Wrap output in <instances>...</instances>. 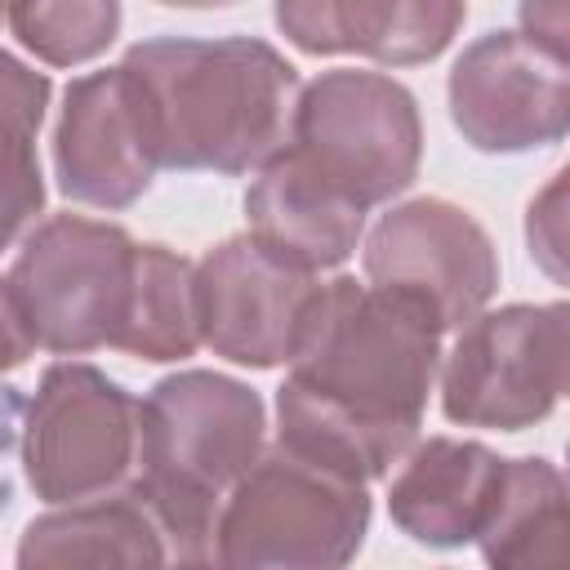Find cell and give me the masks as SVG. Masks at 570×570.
Wrapping results in <instances>:
<instances>
[{"label":"cell","instance_id":"6da1fadb","mask_svg":"<svg viewBox=\"0 0 570 570\" xmlns=\"http://www.w3.org/2000/svg\"><path fill=\"white\" fill-rule=\"evenodd\" d=\"M441 334L436 312L405 289L321 281L276 387V441L365 485L387 476L419 441Z\"/></svg>","mask_w":570,"mask_h":570},{"label":"cell","instance_id":"7a4b0ae2","mask_svg":"<svg viewBox=\"0 0 570 570\" xmlns=\"http://www.w3.org/2000/svg\"><path fill=\"white\" fill-rule=\"evenodd\" d=\"M120 67L142 94L160 169L249 174L289 134L298 71L254 36H156L125 49Z\"/></svg>","mask_w":570,"mask_h":570},{"label":"cell","instance_id":"3957f363","mask_svg":"<svg viewBox=\"0 0 570 570\" xmlns=\"http://www.w3.org/2000/svg\"><path fill=\"white\" fill-rule=\"evenodd\" d=\"M263 396L218 370H174L138 401L129 490L156 517L169 561H214V517L263 450Z\"/></svg>","mask_w":570,"mask_h":570},{"label":"cell","instance_id":"277c9868","mask_svg":"<svg viewBox=\"0 0 570 570\" xmlns=\"http://www.w3.org/2000/svg\"><path fill=\"white\" fill-rule=\"evenodd\" d=\"M365 481L276 441L227 490L214 517L218 566H347L370 534Z\"/></svg>","mask_w":570,"mask_h":570},{"label":"cell","instance_id":"5b68a950","mask_svg":"<svg viewBox=\"0 0 570 570\" xmlns=\"http://www.w3.org/2000/svg\"><path fill=\"white\" fill-rule=\"evenodd\" d=\"M285 147L338 196L361 205H387L401 196L423 160V120L414 94L383 76L334 67L298 85Z\"/></svg>","mask_w":570,"mask_h":570},{"label":"cell","instance_id":"8992f818","mask_svg":"<svg viewBox=\"0 0 570 570\" xmlns=\"http://www.w3.org/2000/svg\"><path fill=\"white\" fill-rule=\"evenodd\" d=\"M138 240L107 218L53 214L22 236L4 276L31 347L85 356L111 347L129 307Z\"/></svg>","mask_w":570,"mask_h":570},{"label":"cell","instance_id":"52a82bcc","mask_svg":"<svg viewBox=\"0 0 570 570\" xmlns=\"http://www.w3.org/2000/svg\"><path fill=\"white\" fill-rule=\"evenodd\" d=\"M570 312L552 303L481 307L441 352V410L459 428L521 432L543 423L566 392Z\"/></svg>","mask_w":570,"mask_h":570},{"label":"cell","instance_id":"ba28073f","mask_svg":"<svg viewBox=\"0 0 570 570\" xmlns=\"http://www.w3.org/2000/svg\"><path fill=\"white\" fill-rule=\"evenodd\" d=\"M138 454V396L89 361H53L22 419V476L45 503L120 490Z\"/></svg>","mask_w":570,"mask_h":570},{"label":"cell","instance_id":"9c48e42d","mask_svg":"<svg viewBox=\"0 0 570 570\" xmlns=\"http://www.w3.org/2000/svg\"><path fill=\"white\" fill-rule=\"evenodd\" d=\"M200 347L232 365L276 370L294 356L321 272L276 254L254 232L227 236L191 263Z\"/></svg>","mask_w":570,"mask_h":570},{"label":"cell","instance_id":"30bf717a","mask_svg":"<svg viewBox=\"0 0 570 570\" xmlns=\"http://www.w3.org/2000/svg\"><path fill=\"white\" fill-rule=\"evenodd\" d=\"M445 94L454 129L485 156L552 147L570 129L566 58L521 31H490L472 40L454 58Z\"/></svg>","mask_w":570,"mask_h":570},{"label":"cell","instance_id":"8fae6325","mask_svg":"<svg viewBox=\"0 0 570 570\" xmlns=\"http://www.w3.org/2000/svg\"><path fill=\"white\" fill-rule=\"evenodd\" d=\"M370 285H392L423 298L441 330L472 321L499 289V254L490 232L445 196L392 205L361 245Z\"/></svg>","mask_w":570,"mask_h":570},{"label":"cell","instance_id":"7c38bea8","mask_svg":"<svg viewBox=\"0 0 570 570\" xmlns=\"http://www.w3.org/2000/svg\"><path fill=\"white\" fill-rule=\"evenodd\" d=\"M156 142L134 76L116 62L76 76L53 125V174L67 200L129 209L156 178Z\"/></svg>","mask_w":570,"mask_h":570},{"label":"cell","instance_id":"4fadbf2b","mask_svg":"<svg viewBox=\"0 0 570 570\" xmlns=\"http://www.w3.org/2000/svg\"><path fill=\"white\" fill-rule=\"evenodd\" d=\"M463 18L468 0H276V27L294 49L356 53L383 67L441 58Z\"/></svg>","mask_w":570,"mask_h":570},{"label":"cell","instance_id":"5bb4252c","mask_svg":"<svg viewBox=\"0 0 570 570\" xmlns=\"http://www.w3.org/2000/svg\"><path fill=\"white\" fill-rule=\"evenodd\" d=\"M387 481V512L401 534L428 548L476 543L503 481V454L463 436L414 441Z\"/></svg>","mask_w":570,"mask_h":570},{"label":"cell","instance_id":"9a60e30c","mask_svg":"<svg viewBox=\"0 0 570 570\" xmlns=\"http://www.w3.org/2000/svg\"><path fill=\"white\" fill-rule=\"evenodd\" d=\"M245 214L263 245L312 272L347 263L365 236V209L325 187L285 142L254 169Z\"/></svg>","mask_w":570,"mask_h":570},{"label":"cell","instance_id":"2e32d148","mask_svg":"<svg viewBox=\"0 0 570 570\" xmlns=\"http://www.w3.org/2000/svg\"><path fill=\"white\" fill-rule=\"evenodd\" d=\"M169 543L147 503L120 485L94 499L53 503V512L27 521L18 539V566H160Z\"/></svg>","mask_w":570,"mask_h":570},{"label":"cell","instance_id":"e0dca14e","mask_svg":"<svg viewBox=\"0 0 570 570\" xmlns=\"http://www.w3.org/2000/svg\"><path fill=\"white\" fill-rule=\"evenodd\" d=\"M476 548L490 566H557L566 557V476L552 459H503Z\"/></svg>","mask_w":570,"mask_h":570},{"label":"cell","instance_id":"ac0fdd59","mask_svg":"<svg viewBox=\"0 0 570 570\" xmlns=\"http://www.w3.org/2000/svg\"><path fill=\"white\" fill-rule=\"evenodd\" d=\"M111 347L129 352L138 361H151V365L187 361L200 347L191 258H183L169 245L138 240L129 307H125V321H120V334Z\"/></svg>","mask_w":570,"mask_h":570},{"label":"cell","instance_id":"d6986e66","mask_svg":"<svg viewBox=\"0 0 570 570\" xmlns=\"http://www.w3.org/2000/svg\"><path fill=\"white\" fill-rule=\"evenodd\" d=\"M49 76L0 49V254L27 236L45 209V174L36 138L49 111Z\"/></svg>","mask_w":570,"mask_h":570},{"label":"cell","instance_id":"ffe728a7","mask_svg":"<svg viewBox=\"0 0 570 570\" xmlns=\"http://www.w3.org/2000/svg\"><path fill=\"white\" fill-rule=\"evenodd\" d=\"M120 0H13L9 27L49 67H80L120 36Z\"/></svg>","mask_w":570,"mask_h":570},{"label":"cell","instance_id":"44dd1931","mask_svg":"<svg viewBox=\"0 0 570 570\" xmlns=\"http://www.w3.org/2000/svg\"><path fill=\"white\" fill-rule=\"evenodd\" d=\"M525 240H530V258L561 285L566 281V169H557L552 183L530 200Z\"/></svg>","mask_w":570,"mask_h":570},{"label":"cell","instance_id":"7402d4cb","mask_svg":"<svg viewBox=\"0 0 570 570\" xmlns=\"http://www.w3.org/2000/svg\"><path fill=\"white\" fill-rule=\"evenodd\" d=\"M521 36L566 58V0H521Z\"/></svg>","mask_w":570,"mask_h":570},{"label":"cell","instance_id":"603a6c76","mask_svg":"<svg viewBox=\"0 0 570 570\" xmlns=\"http://www.w3.org/2000/svg\"><path fill=\"white\" fill-rule=\"evenodd\" d=\"M31 352H36V347H31V338H27L22 321H18V307H13V298H9V285H4V276H0V374L18 370Z\"/></svg>","mask_w":570,"mask_h":570},{"label":"cell","instance_id":"cb8c5ba5","mask_svg":"<svg viewBox=\"0 0 570 570\" xmlns=\"http://www.w3.org/2000/svg\"><path fill=\"white\" fill-rule=\"evenodd\" d=\"M156 4H169V9H223V4H236V0H156Z\"/></svg>","mask_w":570,"mask_h":570},{"label":"cell","instance_id":"d4e9b609","mask_svg":"<svg viewBox=\"0 0 570 570\" xmlns=\"http://www.w3.org/2000/svg\"><path fill=\"white\" fill-rule=\"evenodd\" d=\"M9 9H13V0H0V22H9Z\"/></svg>","mask_w":570,"mask_h":570}]
</instances>
